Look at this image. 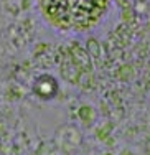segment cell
<instances>
[{
    "label": "cell",
    "mask_w": 150,
    "mask_h": 155,
    "mask_svg": "<svg viewBox=\"0 0 150 155\" xmlns=\"http://www.w3.org/2000/svg\"><path fill=\"white\" fill-rule=\"evenodd\" d=\"M109 0H38L48 21L63 30H84L99 20Z\"/></svg>",
    "instance_id": "6da1fadb"
}]
</instances>
